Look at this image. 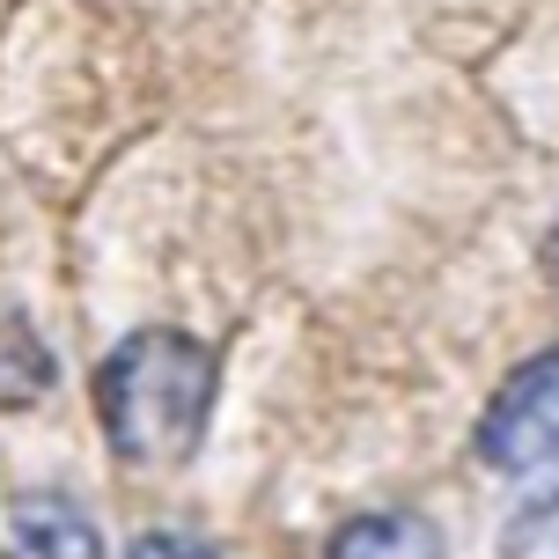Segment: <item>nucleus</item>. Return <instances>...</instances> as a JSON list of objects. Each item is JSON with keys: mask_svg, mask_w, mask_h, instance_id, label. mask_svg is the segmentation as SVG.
I'll return each mask as SVG.
<instances>
[{"mask_svg": "<svg viewBox=\"0 0 559 559\" xmlns=\"http://www.w3.org/2000/svg\"><path fill=\"white\" fill-rule=\"evenodd\" d=\"M214 391H222V354L192 332H133L118 338V354L96 368V419H104V442L155 472V464H185L206 435V413H214Z\"/></svg>", "mask_w": 559, "mask_h": 559, "instance_id": "f257e3e1", "label": "nucleus"}, {"mask_svg": "<svg viewBox=\"0 0 559 559\" xmlns=\"http://www.w3.org/2000/svg\"><path fill=\"white\" fill-rule=\"evenodd\" d=\"M478 456L493 472H545L559 456V346L531 354L493 391V405L478 419Z\"/></svg>", "mask_w": 559, "mask_h": 559, "instance_id": "f03ea898", "label": "nucleus"}, {"mask_svg": "<svg viewBox=\"0 0 559 559\" xmlns=\"http://www.w3.org/2000/svg\"><path fill=\"white\" fill-rule=\"evenodd\" d=\"M8 559H104V537L74 493L37 486V493H15L8 508Z\"/></svg>", "mask_w": 559, "mask_h": 559, "instance_id": "7ed1b4c3", "label": "nucleus"}, {"mask_svg": "<svg viewBox=\"0 0 559 559\" xmlns=\"http://www.w3.org/2000/svg\"><path fill=\"white\" fill-rule=\"evenodd\" d=\"M324 559H449V545L427 515L391 508V515H354V523H338Z\"/></svg>", "mask_w": 559, "mask_h": 559, "instance_id": "20e7f679", "label": "nucleus"}, {"mask_svg": "<svg viewBox=\"0 0 559 559\" xmlns=\"http://www.w3.org/2000/svg\"><path fill=\"white\" fill-rule=\"evenodd\" d=\"M45 383H52V354H45L37 332L8 309V317H0V405H29Z\"/></svg>", "mask_w": 559, "mask_h": 559, "instance_id": "39448f33", "label": "nucleus"}, {"mask_svg": "<svg viewBox=\"0 0 559 559\" xmlns=\"http://www.w3.org/2000/svg\"><path fill=\"white\" fill-rule=\"evenodd\" d=\"M126 559H222L206 537H185V531H140L126 545Z\"/></svg>", "mask_w": 559, "mask_h": 559, "instance_id": "423d86ee", "label": "nucleus"}, {"mask_svg": "<svg viewBox=\"0 0 559 559\" xmlns=\"http://www.w3.org/2000/svg\"><path fill=\"white\" fill-rule=\"evenodd\" d=\"M545 280L559 287V214H552V236H545Z\"/></svg>", "mask_w": 559, "mask_h": 559, "instance_id": "0eeeda50", "label": "nucleus"}]
</instances>
